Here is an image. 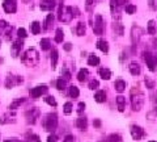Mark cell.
I'll return each mask as SVG.
<instances>
[{
    "label": "cell",
    "mask_w": 157,
    "mask_h": 142,
    "mask_svg": "<svg viewBox=\"0 0 157 142\" xmlns=\"http://www.w3.org/2000/svg\"><path fill=\"white\" fill-rule=\"evenodd\" d=\"M26 118H28V122L29 124H34L35 122V120L38 118V116H39V111H38L37 108H31L30 111L26 112Z\"/></svg>",
    "instance_id": "cell-10"
},
{
    "label": "cell",
    "mask_w": 157,
    "mask_h": 142,
    "mask_svg": "<svg viewBox=\"0 0 157 142\" xmlns=\"http://www.w3.org/2000/svg\"><path fill=\"white\" fill-rule=\"evenodd\" d=\"M75 17L73 8L72 7H63L60 5L59 8V20L62 22H71V20Z\"/></svg>",
    "instance_id": "cell-3"
},
{
    "label": "cell",
    "mask_w": 157,
    "mask_h": 142,
    "mask_svg": "<svg viewBox=\"0 0 157 142\" xmlns=\"http://www.w3.org/2000/svg\"><path fill=\"white\" fill-rule=\"evenodd\" d=\"M39 43H41L42 50H50L51 49V41H50L49 38H42Z\"/></svg>",
    "instance_id": "cell-24"
},
{
    "label": "cell",
    "mask_w": 157,
    "mask_h": 142,
    "mask_svg": "<svg viewBox=\"0 0 157 142\" xmlns=\"http://www.w3.org/2000/svg\"><path fill=\"white\" fill-rule=\"evenodd\" d=\"M63 38H64V32H63L62 28H58L55 32V42H63Z\"/></svg>",
    "instance_id": "cell-22"
},
{
    "label": "cell",
    "mask_w": 157,
    "mask_h": 142,
    "mask_svg": "<svg viewBox=\"0 0 157 142\" xmlns=\"http://www.w3.org/2000/svg\"><path fill=\"white\" fill-rule=\"evenodd\" d=\"M22 103H24V99H16V100H13L12 103H11V105H9V108L11 109H16L17 108V107H19V105H21Z\"/></svg>",
    "instance_id": "cell-31"
},
{
    "label": "cell",
    "mask_w": 157,
    "mask_h": 142,
    "mask_svg": "<svg viewBox=\"0 0 157 142\" xmlns=\"http://www.w3.org/2000/svg\"><path fill=\"white\" fill-rule=\"evenodd\" d=\"M98 86H100V83H98V80H96V79L89 83V88H90V90H97Z\"/></svg>",
    "instance_id": "cell-37"
},
{
    "label": "cell",
    "mask_w": 157,
    "mask_h": 142,
    "mask_svg": "<svg viewBox=\"0 0 157 142\" xmlns=\"http://www.w3.org/2000/svg\"><path fill=\"white\" fill-rule=\"evenodd\" d=\"M3 8L7 13H15L17 9V5H16L15 0H4Z\"/></svg>",
    "instance_id": "cell-9"
},
{
    "label": "cell",
    "mask_w": 157,
    "mask_h": 142,
    "mask_svg": "<svg viewBox=\"0 0 157 142\" xmlns=\"http://www.w3.org/2000/svg\"><path fill=\"white\" fill-rule=\"evenodd\" d=\"M93 32H94V34H97V36L104 34L105 24H104V20H102V16H100V15L96 16V24L93 25Z\"/></svg>",
    "instance_id": "cell-5"
},
{
    "label": "cell",
    "mask_w": 157,
    "mask_h": 142,
    "mask_svg": "<svg viewBox=\"0 0 157 142\" xmlns=\"http://www.w3.org/2000/svg\"><path fill=\"white\" fill-rule=\"evenodd\" d=\"M76 126L80 130H85L86 126H88V121H86L85 117H79L76 120Z\"/></svg>",
    "instance_id": "cell-16"
},
{
    "label": "cell",
    "mask_w": 157,
    "mask_h": 142,
    "mask_svg": "<svg viewBox=\"0 0 157 142\" xmlns=\"http://www.w3.org/2000/svg\"><path fill=\"white\" fill-rule=\"evenodd\" d=\"M149 142H157V141H149Z\"/></svg>",
    "instance_id": "cell-51"
},
{
    "label": "cell",
    "mask_w": 157,
    "mask_h": 142,
    "mask_svg": "<svg viewBox=\"0 0 157 142\" xmlns=\"http://www.w3.org/2000/svg\"><path fill=\"white\" fill-rule=\"evenodd\" d=\"M47 91H49V88H47L46 86H37V87H34V88H31L29 93H30V97L38 99V97H41L42 95L47 93Z\"/></svg>",
    "instance_id": "cell-6"
},
{
    "label": "cell",
    "mask_w": 157,
    "mask_h": 142,
    "mask_svg": "<svg viewBox=\"0 0 157 142\" xmlns=\"http://www.w3.org/2000/svg\"><path fill=\"white\" fill-rule=\"evenodd\" d=\"M97 47H98L102 53H108L109 51V43L105 40H98L97 41Z\"/></svg>",
    "instance_id": "cell-18"
},
{
    "label": "cell",
    "mask_w": 157,
    "mask_h": 142,
    "mask_svg": "<svg viewBox=\"0 0 157 142\" xmlns=\"http://www.w3.org/2000/svg\"><path fill=\"white\" fill-rule=\"evenodd\" d=\"M85 109V103H79V105H77V113L80 114V113H83V111Z\"/></svg>",
    "instance_id": "cell-40"
},
{
    "label": "cell",
    "mask_w": 157,
    "mask_h": 142,
    "mask_svg": "<svg viewBox=\"0 0 157 142\" xmlns=\"http://www.w3.org/2000/svg\"><path fill=\"white\" fill-rule=\"evenodd\" d=\"M145 132L143 128L138 126V125H132L131 126V136H132L134 139H136V141H139V139H142L143 137H144Z\"/></svg>",
    "instance_id": "cell-8"
},
{
    "label": "cell",
    "mask_w": 157,
    "mask_h": 142,
    "mask_svg": "<svg viewBox=\"0 0 157 142\" xmlns=\"http://www.w3.org/2000/svg\"><path fill=\"white\" fill-rule=\"evenodd\" d=\"M145 84H147V87L149 88V90H152V88L154 87V82L152 80L149 76H145Z\"/></svg>",
    "instance_id": "cell-36"
},
{
    "label": "cell",
    "mask_w": 157,
    "mask_h": 142,
    "mask_svg": "<svg viewBox=\"0 0 157 142\" xmlns=\"http://www.w3.org/2000/svg\"><path fill=\"white\" fill-rule=\"evenodd\" d=\"M63 47H64V50H65V51H69V50L72 49V43L67 42V43H64V46H63Z\"/></svg>",
    "instance_id": "cell-45"
},
{
    "label": "cell",
    "mask_w": 157,
    "mask_h": 142,
    "mask_svg": "<svg viewBox=\"0 0 157 142\" xmlns=\"http://www.w3.org/2000/svg\"><path fill=\"white\" fill-rule=\"evenodd\" d=\"M65 86H67V80L65 79H58L56 80V88L59 91H63L65 88Z\"/></svg>",
    "instance_id": "cell-30"
},
{
    "label": "cell",
    "mask_w": 157,
    "mask_h": 142,
    "mask_svg": "<svg viewBox=\"0 0 157 142\" xmlns=\"http://www.w3.org/2000/svg\"><path fill=\"white\" fill-rule=\"evenodd\" d=\"M128 68H130V72H131L132 75H139L140 72H142V68H140L139 63H136V62H132V63H130Z\"/></svg>",
    "instance_id": "cell-13"
},
{
    "label": "cell",
    "mask_w": 157,
    "mask_h": 142,
    "mask_svg": "<svg viewBox=\"0 0 157 142\" xmlns=\"http://www.w3.org/2000/svg\"><path fill=\"white\" fill-rule=\"evenodd\" d=\"M52 22H54V15L50 13V15L46 17V20H45V29H49L52 25Z\"/></svg>",
    "instance_id": "cell-29"
},
{
    "label": "cell",
    "mask_w": 157,
    "mask_h": 142,
    "mask_svg": "<svg viewBox=\"0 0 157 142\" xmlns=\"http://www.w3.org/2000/svg\"><path fill=\"white\" fill-rule=\"evenodd\" d=\"M4 142H20L19 139H16V138H11V139H5Z\"/></svg>",
    "instance_id": "cell-46"
},
{
    "label": "cell",
    "mask_w": 157,
    "mask_h": 142,
    "mask_svg": "<svg viewBox=\"0 0 157 142\" xmlns=\"http://www.w3.org/2000/svg\"><path fill=\"white\" fill-rule=\"evenodd\" d=\"M56 63H58V51H56V50H52V53H51V66H52V68L56 67Z\"/></svg>",
    "instance_id": "cell-28"
},
{
    "label": "cell",
    "mask_w": 157,
    "mask_h": 142,
    "mask_svg": "<svg viewBox=\"0 0 157 142\" xmlns=\"http://www.w3.org/2000/svg\"><path fill=\"white\" fill-rule=\"evenodd\" d=\"M63 108H64V113L65 114H71L72 113V104L71 103H65Z\"/></svg>",
    "instance_id": "cell-35"
},
{
    "label": "cell",
    "mask_w": 157,
    "mask_h": 142,
    "mask_svg": "<svg viewBox=\"0 0 157 142\" xmlns=\"http://www.w3.org/2000/svg\"><path fill=\"white\" fill-rule=\"evenodd\" d=\"M85 30H86V28H85V24L84 22H79L77 24V26H76V34L77 36H84L85 34Z\"/></svg>",
    "instance_id": "cell-25"
},
{
    "label": "cell",
    "mask_w": 157,
    "mask_h": 142,
    "mask_svg": "<svg viewBox=\"0 0 157 142\" xmlns=\"http://www.w3.org/2000/svg\"><path fill=\"white\" fill-rule=\"evenodd\" d=\"M156 32H157V29H156V24H154L153 20H151V21L148 22V33L153 36V34H156Z\"/></svg>",
    "instance_id": "cell-27"
},
{
    "label": "cell",
    "mask_w": 157,
    "mask_h": 142,
    "mask_svg": "<svg viewBox=\"0 0 157 142\" xmlns=\"http://www.w3.org/2000/svg\"><path fill=\"white\" fill-rule=\"evenodd\" d=\"M88 76H89V71L86 70V68H81L79 71V74H77V80L83 83V82H85L88 79Z\"/></svg>",
    "instance_id": "cell-14"
},
{
    "label": "cell",
    "mask_w": 157,
    "mask_h": 142,
    "mask_svg": "<svg viewBox=\"0 0 157 142\" xmlns=\"http://www.w3.org/2000/svg\"><path fill=\"white\" fill-rule=\"evenodd\" d=\"M143 55H144V61L147 62L148 68H149L151 71L156 70V66H157V58H156V57L152 55L151 53H147V51H145Z\"/></svg>",
    "instance_id": "cell-7"
},
{
    "label": "cell",
    "mask_w": 157,
    "mask_h": 142,
    "mask_svg": "<svg viewBox=\"0 0 157 142\" xmlns=\"http://www.w3.org/2000/svg\"><path fill=\"white\" fill-rule=\"evenodd\" d=\"M106 142H120V136L119 134H110Z\"/></svg>",
    "instance_id": "cell-33"
},
{
    "label": "cell",
    "mask_w": 157,
    "mask_h": 142,
    "mask_svg": "<svg viewBox=\"0 0 157 142\" xmlns=\"http://www.w3.org/2000/svg\"><path fill=\"white\" fill-rule=\"evenodd\" d=\"M114 87H115V91L119 93H122L124 90H126V82L122 80V79H119V80H117L114 83Z\"/></svg>",
    "instance_id": "cell-15"
},
{
    "label": "cell",
    "mask_w": 157,
    "mask_h": 142,
    "mask_svg": "<svg viewBox=\"0 0 157 142\" xmlns=\"http://www.w3.org/2000/svg\"><path fill=\"white\" fill-rule=\"evenodd\" d=\"M117 104H118V111L123 112L124 111V105H126V97L122 95H119L117 97Z\"/></svg>",
    "instance_id": "cell-17"
},
{
    "label": "cell",
    "mask_w": 157,
    "mask_h": 142,
    "mask_svg": "<svg viewBox=\"0 0 157 142\" xmlns=\"http://www.w3.org/2000/svg\"><path fill=\"white\" fill-rule=\"evenodd\" d=\"M88 65L89 66H98L100 65V58L96 54H90L88 58Z\"/></svg>",
    "instance_id": "cell-21"
},
{
    "label": "cell",
    "mask_w": 157,
    "mask_h": 142,
    "mask_svg": "<svg viewBox=\"0 0 157 142\" xmlns=\"http://www.w3.org/2000/svg\"><path fill=\"white\" fill-rule=\"evenodd\" d=\"M21 61H22V63H25V65L29 66V67H34V66H37L38 62H39V54H38V51L34 49V47H30V49H28L25 51Z\"/></svg>",
    "instance_id": "cell-1"
},
{
    "label": "cell",
    "mask_w": 157,
    "mask_h": 142,
    "mask_svg": "<svg viewBox=\"0 0 157 142\" xmlns=\"http://www.w3.org/2000/svg\"><path fill=\"white\" fill-rule=\"evenodd\" d=\"M56 136H54V134H50L49 137H47V142H56Z\"/></svg>",
    "instance_id": "cell-43"
},
{
    "label": "cell",
    "mask_w": 157,
    "mask_h": 142,
    "mask_svg": "<svg viewBox=\"0 0 157 142\" xmlns=\"http://www.w3.org/2000/svg\"><path fill=\"white\" fill-rule=\"evenodd\" d=\"M30 30L33 34H39L41 33V25L38 21H33L30 24Z\"/></svg>",
    "instance_id": "cell-23"
},
{
    "label": "cell",
    "mask_w": 157,
    "mask_h": 142,
    "mask_svg": "<svg viewBox=\"0 0 157 142\" xmlns=\"http://www.w3.org/2000/svg\"><path fill=\"white\" fill-rule=\"evenodd\" d=\"M39 7L42 11H51L55 7V0H41Z\"/></svg>",
    "instance_id": "cell-11"
},
{
    "label": "cell",
    "mask_w": 157,
    "mask_h": 142,
    "mask_svg": "<svg viewBox=\"0 0 157 142\" xmlns=\"http://www.w3.org/2000/svg\"><path fill=\"white\" fill-rule=\"evenodd\" d=\"M98 74H100V76H101L104 80H109V79L111 78V71L108 70V68H100Z\"/></svg>",
    "instance_id": "cell-19"
},
{
    "label": "cell",
    "mask_w": 157,
    "mask_h": 142,
    "mask_svg": "<svg viewBox=\"0 0 157 142\" xmlns=\"http://www.w3.org/2000/svg\"><path fill=\"white\" fill-rule=\"evenodd\" d=\"M45 101L49 105H51V107H56V100L54 99L52 96H46V97H45Z\"/></svg>",
    "instance_id": "cell-34"
},
{
    "label": "cell",
    "mask_w": 157,
    "mask_h": 142,
    "mask_svg": "<svg viewBox=\"0 0 157 142\" xmlns=\"http://www.w3.org/2000/svg\"><path fill=\"white\" fill-rule=\"evenodd\" d=\"M118 5V0H111V3H110V8H111V11L114 12V8Z\"/></svg>",
    "instance_id": "cell-44"
},
{
    "label": "cell",
    "mask_w": 157,
    "mask_h": 142,
    "mask_svg": "<svg viewBox=\"0 0 157 142\" xmlns=\"http://www.w3.org/2000/svg\"><path fill=\"white\" fill-rule=\"evenodd\" d=\"M22 46H24V42L21 41V38L16 41V42L12 45V55L13 57H19V54H20V51H21Z\"/></svg>",
    "instance_id": "cell-12"
},
{
    "label": "cell",
    "mask_w": 157,
    "mask_h": 142,
    "mask_svg": "<svg viewBox=\"0 0 157 142\" xmlns=\"http://www.w3.org/2000/svg\"><path fill=\"white\" fill-rule=\"evenodd\" d=\"M4 28H8V24H7L4 20H0V32L3 30Z\"/></svg>",
    "instance_id": "cell-42"
},
{
    "label": "cell",
    "mask_w": 157,
    "mask_h": 142,
    "mask_svg": "<svg viewBox=\"0 0 157 142\" xmlns=\"http://www.w3.org/2000/svg\"><path fill=\"white\" fill-rule=\"evenodd\" d=\"M94 100L97 103H105L106 101V93L105 91H97L94 95Z\"/></svg>",
    "instance_id": "cell-20"
},
{
    "label": "cell",
    "mask_w": 157,
    "mask_h": 142,
    "mask_svg": "<svg viewBox=\"0 0 157 142\" xmlns=\"http://www.w3.org/2000/svg\"><path fill=\"white\" fill-rule=\"evenodd\" d=\"M62 74H63V76L65 78V80H69V79H71V72H69L67 68H63Z\"/></svg>",
    "instance_id": "cell-39"
},
{
    "label": "cell",
    "mask_w": 157,
    "mask_h": 142,
    "mask_svg": "<svg viewBox=\"0 0 157 142\" xmlns=\"http://www.w3.org/2000/svg\"><path fill=\"white\" fill-rule=\"evenodd\" d=\"M43 126L47 132H54L58 126V116L55 113H50L46 116L45 121H43Z\"/></svg>",
    "instance_id": "cell-4"
},
{
    "label": "cell",
    "mask_w": 157,
    "mask_h": 142,
    "mask_svg": "<svg viewBox=\"0 0 157 142\" xmlns=\"http://www.w3.org/2000/svg\"><path fill=\"white\" fill-rule=\"evenodd\" d=\"M35 142H41V141H39V139H37V141H35Z\"/></svg>",
    "instance_id": "cell-50"
},
{
    "label": "cell",
    "mask_w": 157,
    "mask_h": 142,
    "mask_svg": "<svg viewBox=\"0 0 157 142\" xmlns=\"http://www.w3.org/2000/svg\"><path fill=\"white\" fill-rule=\"evenodd\" d=\"M131 105L134 111H140L144 105V95L140 90H132L131 91Z\"/></svg>",
    "instance_id": "cell-2"
},
{
    "label": "cell",
    "mask_w": 157,
    "mask_h": 142,
    "mask_svg": "<svg viewBox=\"0 0 157 142\" xmlns=\"http://www.w3.org/2000/svg\"><path fill=\"white\" fill-rule=\"evenodd\" d=\"M100 125H101V121H100V120H96V121H94V126L100 128Z\"/></svg>",
    "instance_id": "cell-47"
},
{
    "label": "cell",
    "mask_w": 157,
    "mask_h": 142,
    "mask_svg": "<svg viewBox=\"0 0 157 142\" xmlns=\"http://www.w3.org/2000/svg\"><path fill=\"white\" fill-rule=\"evenodd\" d=\"M69 95H71V97L76 99V97H79V95H80V91H79V88H77L76 86H71L69 87Z\"/></svg>",
    "instance_id": "cell-26"
},
{
    "label": "cell",
    "mask_w": 157,
    "mask_h": 142,
    "mask_svg": "<svg viewBox=\"0 0 157 142\" xmlns=\"http://www.w3.org/2000/svg\"><path fill=\"white\" fill-rule=\"evenodd\" d=\"M17 36H19L20 38H25L28 34H26V30H25L24 28H20L19 30H17Z\"/></svg>",
    "instance_id": "cell-38"
},
{
    "label": "cell",
    "mask_w": 157,
    "mask_h": 142,
    "mask_svg": "<svg viewBox=\"0 0 157 142\" xmlns=\"http://www.w3.org/2000/svg\"><path fill=\"white\" fill-rule=\"evenodd\" d=\"M90 4H93V0H86V5H90Z\"/></svg>",
    "instance_id": "cell-48"
},
{
    "label": "cell",
    "mask_w": 157,
    "mask_h": 142,
    "mask_svg": "<svg viewBox=\"0 0 157 142\" xmlns=\"http://www.w3.org/2000/svg\"><path fill=\"white\" fill-rule=\"evenodd\" d=\"M124 11H126V13H128V15H134V13L136 12V7L132 5V4H127V5L124 7Z\"/></svg>",
    "instance_id": "cell-32"
},
{
    "label": "cell",
    "mask_w": 157,
    "mask_h": 142,
    "mask_svg": "<svg viewBox=\"0 0 157 142\" xmlns=\"http://www.w3.org/2000/svg\"><path fill=\"white\" fill-rule=\"evenodd\" d=\"M63 142H75V137L71 136V134H68V136H65V138Z\"/></svg>",
    "instance_id": "cell-41"
},
{
    "label": "cell",
    "mask_w": 157,
    "mask_h": 142,
    "mask_svg": "<svg viewBox=\"0 0 157 142\" xmlns=\"http://www.w3.org/2000/svg\"><path fill=\"white\" fill-rule=\"evenodd\" d=\"M24 1H25V3H30L31 0H24Z\"/></svg>",
    "instance_id": "cell-49"
}]
</instances>
